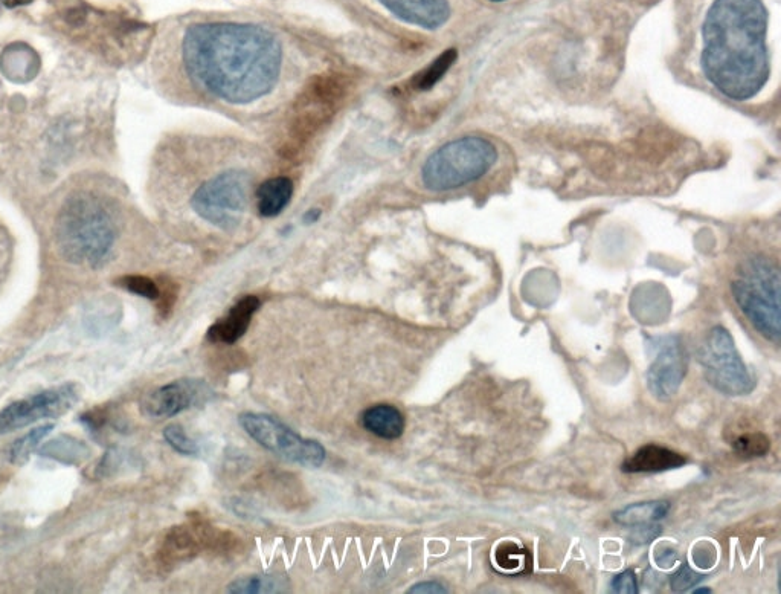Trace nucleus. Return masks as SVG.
I'll list each match as a JSON object with an SVG mask.
<instances>
[{"label":"nucleus","instance_id":"obj_20","mask_svg":"<svg viewBox=\"0 0 781 594\" xmlns=\"http://www.w3.org/2000/svg\"><path fill=\"white\" fill-rule=\"evenodd\" d=\"M286 587L287 582L281 576L258 575L237 579L229 585L228 591L235 594L280 593Z\"/></svg>","mask_w":781,"mask_h":594},{"label":"nucleus","instance_id":"obj_18","mask_svg":"<svg viewBox=\"0 0 781 594\" xmlns=\"http://www.w3.org/2000/svg\"><path fill=\"white\" fill-rule=\"evenodd\" d=\"M669 511V501H644V503L630 504L621 511L615 512L614 520L620 526L638 527L658 523L667 517Z\"/></svg>","mask_w":781,"mask_h":594},{"label":"nucleus","instance_id":"obj_12","mask_svg":"<svg viewBox=\"0 0 781 594\" xmlns=\"http://www.w3.org/2000/svg\"><path fill=\"white\" fill-rule=\"evenodd\" d=\"M208 393L209 388L203 382L180 379L147 394L142 401L141 410L145 416L155 419L177 416L205 401Z\"/></svg>","mask_w":781,"mask_h":594},{"label":"nucleus","instance_id":"obj_30","mask_svg":"<svg viewBox=\"0 0 781 594\" xmlns=\"http://www.w3.org/2000/svg\"><path fill=\"white\" fill-rule=\"evenodd\" d=\"M409 593L444 594L447 593V590L446 588L443 587V585L438 584V582L426 581L414 585V587H412L411 590H409Z\"/></svg>","mask_w":781,"mask_h":594},{"label":"nucleus","instance_id":"obj_26","mask_svg":"<svg viewBox=\"0 0 781 594\" xmlns=\"http://www.w3.org/2000/svg\"><path fill=\"white\" fill-rule=\"evenodd\" d=\"M164 437L168 445L174 451L179 452V454L194 456L199 451L197 443L191 437H188V434L185 433L184 428L180 427V425H170V427L165 428Z\"/></svg>","mask_w":781,"mask_h":594},{"label":"nucleus","instance_id":"obj_14","mask_svg":"<svg viewBox=\"0 0 781 594\" xmlns=\"http://www.w3.org/2000/svg\"><path fill=\"white\" fill-rule=\"evenodd\" d=\"M260 300L254 295L242 298L229 310L228 315L209 327L206 338L211 343L234 344L245 335L255 312L260 309Z\"/></svg>","mask_w":781,"mask_h":594},{"label":"nucleus","instance_id":"obj_10","mask_svg":"<svg viewBox=\"0 0 781 594\" xmlns=\"http://www.w3.org/2000/svg\"><path fill=\"white\" fill-rule=\"evenodd\" d=\"M78 399L80 390L77 385L63 384L13 402L0 411V434L13 433L42 419L63 416L77 404Z\"/></svg>","mask_w":781,"mask_h":594},{"label":"nucleus","instance_id":"obj_9","mask_svg":"<svg viewBox=\"0 0 781 594\" xmlns=\"http://www.w3.org/2000/svg\"><path fill=\"white\" fill-rule=\"evenodd\" d=\"M344 92L345 86L339 77H321L313 81L293 110L289 130L290 146L306 143V139L332 117Z\"/></svg>","mask_w":781,"mask_h":594},{"label":"nucleus","instance_id":"obj_5","mask_svg":"<svg viewBox=\"0 0 781 594\" xmlns=\"http://www.w3.org/2000/svg\"><path fill=\"white\" fill-rule=\"evenodd\" d=\"M498 161V150L490 141L466 136L438 149L423 165L422 178L434 191L454 190L483 178Z\"/></svg>","mask_w":781,"mask_h":594},{"label":"nucleus","instance_id":"obj_23","mask_svg":"<svg viewBox=\"0 0 781 594\" xmlns=\"http://www.w3.org/2000/svg\"><path fill=\"white\" fill-rule=\"evenodd\" d=\"M733 448L742 459H756L768 454L771 440L763 433H745L734 440Z\"/></svg>","mask_w":781,"mask_h":594},{"label":"nucleus","instance_id":"obj_6","mask_svg":"<svg viewBox=\"0 0 781 594\" xmlns=\"http://www.w3.org/2000/svg\"><path fill=\"white\" fill-rule=\"evenodd\" d=\"M252 179L243 170H228L200 185L191 208L211 225L229 231L242 222L251 199Z\"/></svg>","mask_w":781,"mask_h":594},{"label":"nucleus","instance_id":"obj_29","mask_svg":"<svg viewBox=\"0 0 781 594\" xmlns=\"http://www.w3.org/2000/svg\"><path fill=\"white\" fill-rule=\"evenodd\" d=\"M634 532L630 533L629 540L637 546H644V544L652 543L656 540L663 529L658 524H644V526L634 527Z\"/></svg>","mask_w":781,"mask_h":594},{"label":"nucleus","instance_id":"obj_15","mask_svg":"<svg viewBox=\"0 0 781 594\" xmlns=\"http://www.w3.org/2000/svg\"><path fill=\"white\" fill-rule=\"evenodd\" d=\"M687 463V459L679 452L659 445H646L638 449L621 465V471L626 474H658V472L678 469Z\"/></svg>","mask_w":781,"mask_h":594},{"label":"nucleus","instance_id":"obj_27","mask_svg":"<svg viewBox=\"0 0 781 594\" xmlns=\"http://www.w3.org/2000/svg\"><path fill=\"white\" fill-rule=\"evenodd\" d=\"M705 576L699 575L688 564H682L672 578H670V587L673 591H688L690 588L696 587L699 582L704 581Z\"/></svg>","mask_w":781,"mask_h":594},{"label":"nucleus","instance_id":"obj_34","mask_svg":"<svg viewBox=\"0 0 781 594\" xmlns=\"http://www.w3.org/2000/svg\"><path fill=\"white\" fill-rule=\"evenodd\" d=\"M493 2H501V0H493Z\"/></svg>","mask_w":781,"mask_h":594},{"label":"nucleus","instance_id":"obj_31","mask_svg":"<svg viewBox=\"0 0 781 594\" xmlns=\"http://www.w3.org/2000/svg\"><path fill=\"white\" fill-rule=\"evenodd\" d=\"M33 0H4V4L10 8L22 7V5L31 4Z\"/></svg>","mask_w":781,"mask_h":594},{"label":"nucleus","instance_id":"obj_8","mask_svg":"<svg viewBox=\"0 0 781 594\" xmlns=\"http://www.w3.org/2000/svg\"><path fill=\"white\" fill-rule=\"evenodd\" d=\"M240 425L258 445L287 462L306 468H319L324 463L325 449L321 443L304 439L269 414H242Z\"/></svg>","mask_w":781,"mask_h":594},{"label":"nucleus","instance_id":"obj_3","mask_svg":"<svg viewBox=\"0 0 781 594\" xmlns=\"http://www.w3.org/2000/svg\"><path fill=\"white\" fill-rule=\"evenodd\" d=\"M52 237L65 262L100 269L109 262L119 233V208L104 182L69 187L51 213Z\"/></svg>","mask_w":781,"mask_h":594},{"label":"nucleus","instance_id":"obj_13","mask_svg":"<svg viewBox=\"0 0 781 594\" xmlns=\"http://www.w3.org/2000/svg\"><path fill=\"white\" fill-rule=\"evenodd\" d=\"M394 16L426 30H437L449 20L447 0H379Z\"/></svg>","mask_w":781,"mask_h":594},{"label":"nucleus","instance_id":"obj_33","mask_svg":"<svg viewBox=\"0 0 781 594\" xmlns=\"http://www.w3.org/2000/svg\"><path fill=\"white\" fill-rule=\"evenodd\" d=\"M710 588H698V590H695V593H710Z\"/></svg>","mask_w":781,"mask_h":594},{"label":"nucleus","instance_id":"obj_17","mask_svg":"<svg viewBox=\"0 0 781 594\" xmlns=\"http://www.w3.org/2000/svg\"><path fill=\"white\" fill-rule=\"evenodd\" d=\"M293 194V184L287 178H272L258 187V211L261 216L274 217L289 204Z\"/></svg>","mask_w":781,"mask_h":594},{"label":"nucleus","instance_id":"obj_25","mask_svg":"<svg viewBox=\"0 0 781 594\" xmlns=\"http://www.w3.org/2000/svg\"><path fill=\"white\" fill-rule=\"evenodd\" d=\"M118 285L132 294L147 298V300H159L161 297L159 286L152 278L144 277V275H126V277L119 278Z\"/></svg>","mask_w":781,"mask_h":594},{"label":"nucleus","instance_id":"obj_4","mask_svg":"<svg viewBox=\"0 0 781 594\" xmlns=\"http://www.w3.org/2000/svg\"><path fill=\"white\" fill-rule=\"evenodd\" d=\"M749 323L771 343L781 339V277L771 260L754 257L743 263L731 285Z\"/></svg>","mask_w":781,"mask_h":594},{"label":"nucleus","instance_id":"obj_19","mask_svg":"<svg viewBox=\"0 0 781 594\" xmlns=\"http://www.w3.org/2000/svg\"><path fill=\"white\" fill-rule=\"evenodd\" d=\"M39 454L55 460V462L65 463V465H80L90 457L86 443L69 436L49 440L39 449Z\"/></svg>","mask_w":781,"mask_h":594},{"label":"nucleus","instance_id":"obj_1","mask_svg":"<svg viewBox=\"0 0 781 594\" xmlns=\"http://www.w3.org/2000/svg\"><path fill=\"white\" fill-rule=\"evenodd\" d=\"M182 60L206 91L228 103L246 104L275 88L283 51L274 34L258 26L202 23L185 33Z\"/></svg>","mask_w":781,"mask_h":594},{"label":"nucleus","instance_id":"obj_24","mask_svg":"<svg viewBox=\"0 0 781 594\" xmlns=\"http://www.w3.org/2000/svg\"><path fill=\"white\" fill-rule=\"evenodd\" d=\"M524 549H519L516 544L502 543L496 550V562L504 572L521 573L525 570V564H530L531 559L525 561Z\"/></svg>","mask_w":781,"mask_h":594},{"label":"nucleus","instance_id":"obj_28","mask_svg":"<svg viewBox=\"0 0 781 594\" xmlns=\"http://www.w3.org/2000/svg\"><path fill=\"white\" fill-rule=\"evenodd\" d=\"M611 590L618 594L638 593L637 576L634 570H624L612 579Z\"/></svg>","mask_w":781,"mask_h":594},{"label":"nucleus","instance_id":"obj_22","mask_svg":"<svg viewBox=\"0 0 781 594\" xmlns=\"http://www.w3.org/2000/svg\"><path fill=\"white\" fill-rule=\"evenodd\" d=\"M455 60H457V51L455 49L444 51L435 62L431 63L429 68H426L425 71L420 72L414 78L415 88L418 91H429V89L434 88L435 84L449 71L450 66L454 65Z\"/></svg>","mask_w":781,"mask_h":594},{"label":"nucleus","instance_id":"obj_32","mask_svg":"<svg viewBox=\"0 0 781 594\" xmlns=\"http://www.w3.org/2000/svg\"><path fill=\"white\" fill-rule=\"evenodd\" d=\"M5 237H8V233L5 231L4 225L0 223V240L5 239Z\"/></svg>","mask_w":781,"mask_h":594},{"label":"nucleus","instance_id":"obj_21","mask_svg":"<svg viewBox=\"0 0 781 594\" xmlns=\"http://www.w3.org/2000/svg\"><path fill=\"white\" fill-rule=\"evenodd\" d=\"M52 430H54V425H42V427L34 428L28 434L16 440L10 449V462L14 463V465H25L31 454L36 451L39 443L46 436H49Z\"/></svg>","mask_w":781,"mask_h":594},{"label":"nucleus","instance_id":"obj_7","mask_svg":"<svg viewBox=\"0 0 781 594\" xmlns=\"http://www.w3.org/2000/svg\"><path fill=\"white\" fill-rule=\"evenodd\" d=\"M699 362L708 384L719 393L743 396L756 388V379L746 369L733 336L725 327L716 326L710 330L699 350Z\"/></svg>","mask_w":781,"mask_h":594},{"label":"nucleus","instance_id":"obj_2","mask_svg":"<svg viewBox=\"0 0 781 594\" xmlns=\"http://www.w3.org/2000/svg\"><path fill=\"white\" fill-rule=\"evenodd\" d=\"M762 0H716L704 22L702 68L731 100L756 97L771 74Z\"/></svg>","mask_w":781,"mask_h":594},{"label":"nucleus","instance_id":"obj_16","mask_svg":"<svg viewBox=\"0 0 781 594\" xmlns=\"http://www.w3.org/2000/svg\"><path fill=\"white\" fill-rule=\"evenodd\" d=\"M360 423L368 433L385 440L399 439L405 431V417L393 405L380 404L368 408L360 416Z\"/></svg>","mask_w":781,"mask_h":594},{"label":"nucleus","instance_id":"obj_11","mask_svg":"<svg viewBox=\"0 0 781 594\" xmlns=\"http://www.w3.org/2000/svg\"><path fill=\"white\" fill-rule=\"evenodd\" d=\"M655 359L647 370V387L659 401H669L678 393L687 375L688 355L681 338L667 335L656 338Z\"/></svg>","mask_w":781,"mask_h":594}]
</instances>
